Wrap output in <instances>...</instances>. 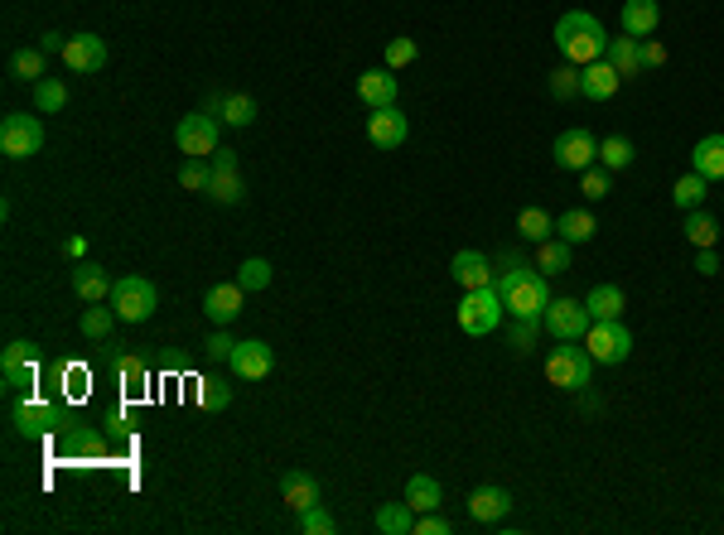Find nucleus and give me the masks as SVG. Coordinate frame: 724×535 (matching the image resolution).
<instances>
[{
    "label": "nucleus",
    "mask_w": 724,
    "mask_h": 535,
    "mask_svg": "<svg viewBox=\"0 0 724 535\" xmlns=\"http://www.w3.org/2000/svg\"><path fill=\"white\" fill-rule=\"evenodd\" d=\"M493 285H498V295H502V304H507L512 319H541L546 304H551V285H546V275L522 266V261H507V270H502Z\"/></svg>",
    "instance_id": "f257e3e1"
},
{
    "label": "nucleus",
    "mask_w": 724,
    "mask_h": 535,
    "mask_svg": "<svg viewBox=\"0 0 724 535\" xmlns=\"http://www.w3.org/2000/svg\"><path fill=\"white\" fill-rule=\"evenodd\" d=\"M556 49L565 54V63L585 68V63H599V58H604L609 34H604V25H599L589 10H565L556 20Z\"/></svg>",
    "instance_id": "f03ea898"
},
{
    "label": "nucleus",
    "mask_w": 724,
    "mask_h": 535,
    "mask_svg": "<svg viewBox=\"0 0 724 535\" xmlns=\"http://www.w3.org/2000/svg\"><path fill=\"white\" fill-rule=\"evenodd\" d=\"M502 314H507V304H502L498 285L464 290V299H459V328H464L469 338H488V333H498Z\"/></svg>",
    "instance_id": "7ed1b4c3"
},
{
    "label": "nucleus",
    "mask_w": 724,
    "mask_h": 535,
    "mask_svg": "<svg viewBox=\"0 0 724 535\" xmlns=\"http://www.w3.org/2000/svg\"><path fill=\"white\" fill-rule=\"evenodd\" d=\"M589 367H594V357H589V348H580V343H560V348L546 352V381L560 386V391H585Z\"/></svg>",
    "instance_id": "20e7f679"
},
{
    "label": "nucleus",
    "mask_w": 724,
    "mask_h": 535,
    "mask_svg": "<svg viewBox=\"0 0 724 535\" xmlns=\"http://www.w3.org/2000/svg\"><path fill=\"white\" fill-rule=\"evenodd\" d=\"M39 150H44V121L29 116V111H10V116L0 121V155L29 160V155H39Z\"/></svg>",
    "instance_id": "39448f33"
},
{
    "label": "nucleus",
    "mask_w": 724,
    "mask_h": 535,
    "mask_svg": "<svg viewBox=\"0 0 724 535\" xmlns=\"http://www.w3.org/2000/svg\"><path fill=\"white\" fill-rule=\"evenodd\" d=\"M174 145H179L184 160H213V155H218V116L189 111V116L174 126Z\"/></svg>",
    "instance_id": "423d86ee"
},
{
    "label": "nucleus",
    "mask_w": 724,
    "mask_h": 535,
    "mask_svg": "<svg viewBox=\"0 0 724 535\" xmlns=\"http://www.w3.org/2000/svg\"><path fill=\"white\" fill-rule=\"evenodd\" d=\"M155 304H160V295H155V285L145 275H121L112 285V309L126 323H145L155 314Z\"/></svg>",
    "instance_id": "0eeeda50"
},
{
    "label": "nucleus",
    "mask_w": 724,
    "mask_h": 535,
    "mask_svg": "<svg viewBox=\"0 0 724 535\" xmlns=\"http://www.w3.org/2000/svg\"><path fill=\"white\" fill-rule=\"evenodd\" d=\"M541 323H546V333L556 338V343H585L589 333V309L585 299H551L546 304V314H541Z\"/></svg>",
    "instance_id": "6e6552de"
},
{
    "label": "nucleus",
    "mask_w": 724,
    "mask_h": 535,
    "mask_svg": "<svg viewBox=\"0 0 724 535\" xmlns=\"http://www.w3.org/2000/svg\"><path fill=\"white\" fill-rule=\"evenodd\" d=\"M585 348H589V357H594V362H609V367H618V362H628V352H633V333H628L618 319H599V323H589Z\"/></svg>",
    "instance_id": "1a4fd4ad"
},
{
    "label": "nucleus",
    "mask_w": 724,
    "mask_h": 535,
    "mask_svg": "<svg viewBox=\"0 0 724 535\" xmlns=\"http://www.w3.org/2000/svg\"><path fill=\"white\" fill-rule=\"evenodd\" d=\"M10 420H15V429H20L25 439H44V434H54L58 425H68L63 405L34 401V396H20V401H15V410H10Z\"/></svg>",
    "instance_id": "9d476101"
},
{
    "label": "nucleus",
    "mask_w": 724,
    "mask_h": 535,
    "mask_svg": "<svg viewBox=\"0 0 724 535\" xmlns=\"http://www.w3.org/2000/svg\"><path fill=\"white\" fill-rule=\"evenodd\" d=\"M556 164L570 169V174H585L589 164H599V140L585 126H570V131L556 135Z\"/></svg>",
    "instance_id": "9b49d317"
},
{
    "label": "nucleus",
    "mask_w": 724,
    "mask_h": 535,
    "mask_svg": "<svg viewBox=\"0 0 724 535\" xmlns=\"http://www.w3.org/2000/svg\"><path fill=\"white\" fill-rule=\"evenodd\" d=\"M227 367L242 376V381H266V376L276 372V352H271V343H261V338H247V343L232 348Z\"/></svg>",
    "instance_id": "f8f14e48"
},
{
    "label": "nucleus",
    "mask_w": 724,
    "mask_h": 535,
    "mask_svg": "<svg viewBox=\"0 0 724 535\" xmlns=\"http://www.w3.org/2000/svg\"><path fill=\"white\" fill-rule=\"evenodd\" d=\"M406 135H411V121H406L401 107H377L367 116V140H372L377 150H401Z\"/></svg>",
    "instance_id": "ddd939ff"
},
{
    "label": "nucleus",
    "mask_w": 724,
    "mask_h": 535,
    "mask_svg": "<svg viewBox=\"0 0 724 535\" xmlns=\"http://www.w3.org/2000/svg\"><path fill=\"white\" fill-rule=\"evenodd\" d=\"M208 198L223 203V208H237V203L247 198L242 174H237V155H232V150H218V155H213V184H208Z\"/></svg>",
    "instance_id": "4468645a"
},
{
    "label": "nucleus",
    "mask_w": 724,
    "mask_h": 535,
    "mask_svg": "<svg viewBox=\"0 0 724 535\" xmlns=\"http://www.w3.org/2000/svg\"><path fill=\"white\" fill-rule=\"evenodd\" d=\"M63 63H68L73 73H102V68H107V39H102V34H73V39L63 44Z\"/></svg>",
    "instance_id": "2eb2a0df"
},
{
    "label": "nucleus",
    "mask_w": 724,
    "mask_h": 535,
    "mask_svg": "<svg viewBox=\"0 0 724 535\" xmlns=\"http://www.w3.org/2000/svg\"><path fill=\"white\" fill-rule=\"evenodd\" d=\"M449 275H454L459 290H483V285H493V261L483 251H454Z\"/></svg>",
    "instance_id": "dca6fc26"
},
{
    "label": "nucleus",
    "mask_w": 724,
    "mask_h": 535,
    "mask_svg": "<svg viewBox=\"0 0 724 535\" xmlns=\"http://www.w3.org/2000/svg\"><path fill=\"white\" fill-rule=\"evenodd\" d=\"M242 295H247V290H242L237 280H227V285H213V290L203 295V314L218 323V328H227V323L242 314Z\"/></svg>",
    "instance_id": "f3484780"
},
{
    "label": "nucleus",
    "mask_w": 724,
    "mask_h": 535,
    "mask_svg": "<svg viewBox=\"0 0 724 535\" xmlns=\"http://www.w3.org/2000/svg\"><path fill=\"white\" fill-rule=\"evenodd\" d=\"M618 87H623V78L613 73L609 58H599V63H585V68H580V97H589V102H609Z\"/></svg>",
    "instance_id": "a211bd4d"
},
{
    "label": "nucleus",
    "mask_w": 724,
    "mask_h": 535,
    "mask_svg": "<svg viewBox=\"0 0 724 535\" xmlns=\"http://www.w3.org/2000/svg\"><path fill=\"white\" fill-rule=\"evenodd\" d=\"M280 497H285V507L300 516L305 507L319 502V478L305 473V468H290V473H280Z\"/></svg>",
    "instance_id": "6ab92c4d"
},
{
    "label": "nucleus",
    "mask_w": 724,
    "mask_h": 535,
    "mask_svg": "<svg viewBox=\"0 0 724 535\" xmlns=\"http://www.w3.org/2000/svg\"><path fill=\"white\" fill-rule=\"evenodd\" d=\"M396 87H401V82H396V73H391V68H367V73L358 78V97L372 111H377V107H396Z\"/></svg>",
    "instance_id": "aec40b11"
},
{
    "label": "nucleus",
    "mask_w": 724,
    "mask_h": 535,
    "mask_svg": "<svg viewBox=\"0 0 724 535\" xmlns=\"http://www.w3.org/2000/svg\"><path fill=\"white\" fill-rule=\"evenodd\" d=\"M657 25H662V5L657 0H623V34L652 39Z\"/></svg>",
    "instance_id": "412c9836"
},
{
    "label": "nucleus",
    "mask_w": 724,
    "mask_h": 535,
    "mask_svg": "<svg viewBox=\"0 0 724 535\" xmlns=\"http://www.w3.org/2000/svg\"><path fill=\"white\" fill-rule=\"evenodd\" d=\"M112 285L116 280H107V270L92 266V261H78V270H73V295L83 299V304H102V299H112Z\"/></svg>",
    "instance_id": "4be33fe9"
},
{
    "label": "nucleus",
    "mask_w": 724,
    "mask_h": 535,
    "mask_svg": "<svg viewBox=\"0 0 724 535\" xmlns=\"http://www.w3.org/2000/svg\"><path fill=\"white\" fill-rule=\"evenodd\" d=\"M507 511H512V492H502V487H478L474 497H469V516L483 521V526L507 521Z\"/></svg>",
    "instance_id": "5701e85b"
},
{
    "label": "nucleus",
    "mask_w": 724,
    "mask_h": 535,
    "mask_svg": "<svg viewBox=\"0 0 724 535\" xmlns=\"http://www.w3.org/2000/svg\"><path fill=\"white\" fill-rule=\"evenodd\" d=\"M691 169L705 174L710 184H720L724 179V135H705V140H696V150H691Z\"/></svg>",
    "instance_id": "b1692460"
},
{
    "label": "nucleus",
    "mask_w": 724,
    "mask_h": 535,
    "mask_svg": "<svg viewBox=\"0 0 724 535\" xmlns=\"http://www.w3.org/2000/svg\"><path fill=\"white\" fill-rule=\"evenodd\" d=\"M604 58L613 63V73H618V78H638V73H642V39H633V34H623V39H609Z\"/></svg>",
    "instance_id": "393cba45"
},
{
    "label": "nucleus",
    "mask_w": 724,
    "mask_h": 535,
    "mask_svg": "<svg viewBox=\"0 0 724 535\" xmlns=\"http://www.w3.org/2000/svg\"><path fill=\"white\" fill-rule=\"evenodd\" d=\"M585 309H589V319L599 323V319H623V309H628V295L618 290V285H594L585 295Z\"/></svg>",
    "instance_id": "a878e982"
},
{
    "label": "nucleus",
    "mask_w": 724,
    "mask_h": 535,
    "mask_svg": "<svg viewBox=\"0 0 724 535\" xmlns=\"http://www.w3.org/2000/svg\"><path fill=\"white\" fill-rule=\"evenodd\" d=\"M594 232H599V222H594V213H589V208H570V213L556 217V237L570 241V246H585Z\"/></svg>",
    "instance_id": "bb28decb"
},
{
    "label": "nucleus",
    "mask_w": 724,
    "mask_h": 535,
    "mask_svg": "<svg viewBox=\"0 0 724 535\" xmlns=\"http://www.w3.org/2000/svg\"><path fill=\"white\" fill-rule=\"evenodd\" d=\"M406 502L420 511H440V502H445V487H440V478H430V473H416V478L406 482Z\"/></svg>",
    "instance_id": "cd10ccee"
},
{
    "label": "nucleus",
    "mask_w": 724,
    "mask_h": 535,
    "mask_svg": "<svg viewBox=\"0 0 724 535\" xmlns=\"http://www.w3.org/2000/svg\"><path fill=\"white\" fill-rule=\"evenodd\" d=\"M705 198H710V179H705V174H696V169H691V174H681V179L671 184V203H676L681 213L700 208Z\"/></svg>",
    "instance_id": "c85d7f7f"
},
{
    "label": "nucleus",
    "mask_w": 724,
    "mask_h": 535,
    "mask_svg": "<svg viewBox=\"0 0 724 535\" xmlns=\"http://www.w3.org/2000/svg\"><path fill=\"white\" fill-rule=\"evenodd\" d=\"M377 531L382 535H416V507H411V502H387V507H377Z\"/></svg>",
    "instance_id": "c756f323"
},
{
    "label": "nucleus",
    "mask_w": 724,
    "mask_h": 535,
    "mask_svg": "<svg viewBox=\"0 0 724 535\" xmlns=\"http://www.w3.org/2000/svg\"><path fill=\"white\" fill-rule=\"evenodd\" d=\"M536 270L551 280V275H565L570 270V241H560V237H546V241H536Z\"/></svg>",
    "instance_id": "7c9ffc66"
},
{
    "label": "nucleus",
    "mask_w": 724,
    "mask_h": 535,
    "mask_svg": "<svg viewBox=\"0 0 724 535\" xmlns=\"http://www.w3.org/2000/svg\"><path fill=\"white\" fill-rule=\"evenodd\" d=\"M63 454L68 458H102L107 454V439L97 429H68L63 434Z\"/></svg>",
    "instance_id": "2f4dec72"
},
{
    "label": "nucleus",
    "mask_w": 724,
    "mask_h": 535,
    "mask_svg": "<svg viewBox=\"0 0 724 535\" xmlns=\"http://www.w3.org/2000/svg\"><path fill=\"white\" fill-rule=\"evenodd\" d=\"M116 319H121V314H116V309H107V299H102V304H92V309H83V323H78V328H83V338H92V343H102V338H112Z\"/></svg>",
    "instance_id": "473e14b6"
},
{
    "label": "nucleus",
    "mask_w": 724,
    "mask_h": 535,
    "mask_svg": "<svg viewBox=\"0 0 724 535\" xmlns=\"http://www.w3.org/2000/svg\"><path fill=\"white\" fill-rule=\"evenodd\" d=\"M633 155H638V150H633V140H628V135H609V140H599V164H604L609 174L628 169V164H633Z\"/></svg>",
    "instance_id": "72a5a7b5"
},
{
    "label": "nucleus",
    "mask_w": 724,
    "mask_h": 535,
    "mask_svg": "<svg viewBox=\"0 0 724 535\" xmlns=\"http://www.w3.org/2000/svg\"><path fill=\"white\" fill-rule=\"evenodd\" d=\"M68 107V87L58 78H39L34 82V111L39 116H54V111H63Z\"/></svg>",
    "instance_id": "f704fd0d"
},
{
    "label": "nucleus",
    "mask_w": 724,
    "mask_h": 535,
    "mask_svg": "<svg viewBox=\"0 0 724 535\" xmlns=\"http://www.w3.org/2000/svg\"><path fill=\"white\" fill-rule=\"evenodd\" d=\"M517 232L527 241H546L556 232V217L546 213V208H522V213H517Z\"/></svg>",
    "instance_id": "c9c22d12"
},
{
    "label": "nucleus",
    "mask_w": 724,
    "mask_h": 535,
    "mask_svg": "<svg viewBox=\"0 0 724 535\" xmlns=\"http://www.w3.org/2000/svg\"><path fill=\"white\" fill-rule=\"evenodd\" d=\"M686 241H691V246H715V241H720V222L710 213H700V208H691V213H686Z\"/></svg>",
    "instance_id": "e433bc0d"
},
{
    "label": "nucleus",
    "mask_w": 724,
    "mask_h": 535,
    "mask_svg": "<svg viewBox=\"0 0 724 535\" xmlns=\"http://www.w3.org/2000/svg\"><path fill=\"white\" fill-rule=\"evenodd\" d=\"M223 121L227 126H251V121H256V97H251V92H227Z\"/></svg>",
    "instance_id": "4c0bfd02"
},
{
    "label": "nucleus",
    "mask_w": 724,
    "mask_h": 535,
    "mask_svg": "<svg viewBox=\"0 0 724 535\" xmlns=\"http://www.w3.org/2000/svg\"><path fill=\"white\" fill-rule=\"evenodd\" d=\"M44 49H15V54H10V73H15V78H25V82H39L44 78Z\"/></svg>",
    "instance_id": "58836bf2"
},
{
    "label": "nucleus",
    "mask_w": 724,
    "mask_h": 535,
    "mask_svg": "<svg viewBox=\"0 0 724 535\" xmlns=\"http://www.w3.org/2000/svg\"><path fill=\"white\" fill-rule=\"evenodd\" d=\"M237 285H242V290H266V285H271V261H261V256H251V261H242V266H237Z\"/></svg>",
    "instance_id": "ea45409f"
},
{
    "label": "nucleus",
    "mask_w": 724,
    "mask_h": 535,
    "mask_svg": "<svg viewBox=\"0 0 724 535\" xmlns=\"http://www.w3.org/2000/svg\"><path fill=\"white\" fill-rule=\"evenodd\" d=\"M179 184L194 188V193H208V184H213V160H184L179 164Z\"/></svg>",
    "instance_id": "a19ab883"
},
{
    "label": "nucleus",
    "mask_w": 724,
    "mask_h": 535,
    "mask_svg": "<svg viewBox=\"0 0 724 535\" xmlns=\"http://www.w3.org/2000/svg\"><path fill=\"white\" fill-rule=\"evenodd\" d=\"M300 531L305 535H338V521L324 511V502H314V507L300 511Z\"/></svg>",
    "instance_id": "79ce46f5"
},
{
    "label": "nucleus",
    "mask_w": 724,
    "mask_h": 535,
    "mask_svg": "<svg viewBox=\"0 0 724 535\" xmlns=\"http://www.w3.org/2000/svg\"><path fill=\"white\" fill-rule=\"evenodd\" d=\"M551 97H556V102L580 97V68H575V63H565V68H556V73H551Z\"/></svg>",
    "instance_id": "37998d69"
},
{
    "label": "nucleus",
    "mask_w": 724,
    "mask_h": 535,
    "mask_svg": "<svg viewBox=\"0 0 724 535\" xmlns=\"http://www.w3.org/2000/svg\"><path fill=\"white\" fill-rule=\"evenodd\" d=\"M536 333H541V319H512V328H507L512 352H522V357H527V352L536 348Z\"/></svg>",
    "instance_id": "c03bdc74"
},
{
    "label": "nucleus",
    "mask_w": 724,
    "mask_h": 535,
    "mask_svg": "<svg viewBox=\"0 0 724 535\" xmlns=\"http://www.w3.org/2000/svg\"><path fill=\"white\" fill-rule=\"evenodd\" d=\"M580 193H585L589 203L609 198V169H604V164H589L585 174H580Z\"/></svg>",
    "instance_id": "a18cd8bd"
},
{
    "label": "nucleus",
    "mask_w": 724,
    "mask_h": 535,
    "mask_svg": "<svg viewBox=\"0 0 724 535\" xmlns=\"http://www.w3.org/2000/svg\"><path fill=\"white\" fill-rule=\"evenodd\" d=\"M198 405H203V410H227V405H232V386H223V381H198Z\"/></svg>",
    "instance_id": "49530a36"
},
{
    "label": "nucleus",
    "mask_w": 724,
    "mask_h": 535,
    "mask_svg": "<svg viewBox=\"0 0 724 535\" xmlns=\"http://www.w3.org/2000/svg\"><path fill=\"white\" fill-rule=\"evenodd\" d=\"M0 372H5V386H10L15 396L34 391V381H39V367H34V362H20V367H0Z\"/></svg>",
    "instance_id": "de8ad7c7"
},
{
    "label": "nucleus",
    "mask_w": 724,
    "mask_h": 535,
    "mask_svg": "<svg viewBox=\"0 0 724 535\" xmlns=\"http://www.w3.org/2000/svg\"><path fill=\"white\" fill-rule=\"evenodd\" d=\"M116 376H121V386H126V391H140V386L150 381V372H145V362H140V357H116Z\"/></svg>",
    "instance_id": "09e8293b"
},
{
    "label": "nucleus",
    "mask_w": 724,
    "mask_h": 535,
    "mask_svg": "<svg viewBox=\"0 0 724 535\" xmlns=\"http://www.w3.org/2000/svg\"><path fill=\"white\" fill-rule=\"evenodd\" d=\"M416 39H391L387 44V68L396 73V68H406V63H416Z\"/></svg>",
    "instance_id": "8fccbe9b"
},
{
    "label": "nucleus",
    "mask_w": 724,
    "mask_h": 535,
    "mask_svg": "<svg viewBox=\"0 0 724 535\" xmlns=\"http://www.w3.org/2000/svg\"><path fill=\"white\" fill-rule=\"evenodd\" d=\"M232 348H237V338H232L227 328H213V333H208V343H203V352H208L213 362H227V357H232Z\"/></svg>",
    "instance_id": "3c124183"
},
{
    "label": "nucleus",
    "mask_w": 724,
    "mask_h": 535,
    "mask_svg": "<svg viewBox=\"0 0 724 535\" xmlns=\"http://www.w3.org/2000/svg\"><path fill=\"white\" fill-rule=\"evenodd\" d=\"M20 362H34V343H25V338L5 343V352H0V367H20Z\"/></svg>",
    "instance_id": "603ef678"
},
{
    "label": "nucleus",
    "mask_w": 724,
    "mask_h": 535,
    "mask_svg": "<svg viewBox=\"0 0 724 535\" xmlns=\"http://www.w3.org/2000/svg\"><path fill=\"white\" fill-rule=\"evenodd\" d=\"M454 526H449L445 516H435V511H420L416 516V535H449Z\"/></svg>",
    "instance_id": "864d4df0"
},
{
    "label": "nucleus",
    "mask_w": 724,
    "mask_h": 535,
    "mask_svg": "<svg viewBox=\"0 0 724 535\" xmlns=\"http://www.w3.org/2000/svg\"><path fill=\"white\" fill-rule=\"evenodd\" d=\"M667 44H657V39H642V73H647V68H662V63H667Z\"/></svg>",
    "instance_id": "5fc2aeb1"
},
{
    "label": "nucleus",
    "mask_w": 724,
    "mask_h": 535,
    "mask_svg": "<svg viewBox=\"0 0 724 535\" xmlns=\"http://www.w3.org/2000/svg\"><path fill=\"white\" fill-rule=\"evenodd\" d=\"M696 270H700V275H715V270H720V256H715V246H700Z\"/></svg>",
    "instance_id": "6e6d98bb"
},
{
    "label": "nucleus",
    "mask_w": 724,
    "mask_h": 535,
    "mask_svg": "<svg viewBox=\"0 0 724 535\" xmlns=\"http://www.w3.org/2000/svg\"><path fill=\"white\" fill-rule=\"evenodd\" d=\"M63 256H68V261H83V256H87V237H68V241H63Z\"/></svg>",
    "instance_id": "4d7b16f0"
},
{
    "label": "nucleus",
    "mask_w": 724,
    "mask_h": 535,
    "mask_svg": "<svg viewBox=\"0 0 724 535\" xmlns=\"http://www.w3.org/2000/svg\"><path fill=\"white\" fill-rule=\"evenodd\" d=\"M63 44H68V39H63V34H54V29H49V34H39V49H44V54H63Z\"/></svg>",
    "instance_id": "13d9d810"
}]
</instances>
